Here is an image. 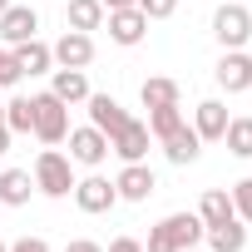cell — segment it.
I'll list each match as a JSON object with an SVG mask.
<instances>
[{"instance_id": "10", "label": "cell", "mask_w": 252, "mask_h": 252, "mask_svg": "<svg viewBox=\"0 0 252 252\" xmlns=\"http://www.w3.org/2000/svg\"><path fill=\"white\" fill-rule=\"evenodd\" d=\"M114 188H119V203H149V193L158 188V178H154L149 163H124V173L114 178Z\"/></svg>"}, {"instance_id": "35", "label": "cell", "mask_w": 252, "mask_h": 252, "mask_svg": "<svg viewBox=\"0 0 252 252\" xmlns=\"http://www.w3.org/2000/svg\"><path fill=\"white\" fill-rule=\"evenodd\" d=\"M0 252H5V242H0Z\"/></svg>"}, {"instance_id": "32", "label": "cell", "mask_w": 252, "mask_h": 252, "mask_svg": "<svg viewBox=\"0 0 252 252\" xmlns=\"http://www.w3.org/2000/svg\"><path fill=\"white\" fill-rule=\"evenodd\" d=\"M10 154V129H5V104H0V158Z\"/></svg>"}, {"instance_id": "26", "label": "cell", "mask_w": 252, "mask_h": 252, "mask_svg": "<svg viewBox=\"0 0 252 252\" xmlns=\"http://www.w3.org/2000/svg\"><path fill=\"white\" fill-rule=\"evenodd\" d=\"M232 213H237L242 222H252V178L232 183Z\"/></svg>"}, {"instance_id": "8", "label": "cell", "mask_w": 252, "mask_h": 252, "mask_svg": "<svg viewBox=\"0 0 252 252\" xmlns=\"http://www.w3.org/2000/svg\"><path fill=\"white\" fill-rule=\"evenodd\" d=\"M149 124H139V119H129V124H124V129L109 139V154H119L124 163H144L149 158Z\"/></svg>"}, {"instance_id": "17", "label": "cell", "mask_w": 252, "mask_h": 252, "mask_svg": "<svg viewBox=\"0 0 252 252\" xmlns=\"http://www.w3.org/2000/svg\"><path fill=\"white\" fill-rule=\"evenodd\" d=\"M139 99H144V109H168V104H178V99H183V89H178V79L154 74V79H144V84H139Z\"/></svg>"}, {"instance_id": "21", "label": "cell", "mask_w": 252, "mask_h": 252, "mask_svg": "<svg viewBox=\"0 0 252 252\" xmlns=\"http://www.w3.org/2000/svg\"><path fill=\"white\" fill-rule=\"evenodd\" d=\"M5 129L10 134H35V94L5 99Z\"/></svg>"}, {"instance_id": "15", "label": "cell", "mask_w": 252, "mask_h": 252, "mask_svg": "<svg viewBox=\"0 0 252 252\" xmlns=\"http://www.w3.org/2000/svg\"><path fill=\"white\" fill-rule=\"evenodd\" d=\"M193 129H198L203 144L222 139V129H227V104H222V99H203V104L193 109Z\"/></svg>"}, {"instance_id": "5", "label": "cell", "mask_w": 252, "mask_h": 252, "mask_svg": "<svg viewBox=\"0 0 252 252\" xmlns=\"http://www.w3.org/2000/svg\"><path fill=\"white\" fill-rule=\"evenodd\" d=\"M104 25H109V40L114 45H139L144 35H149V15L139 10V5H129V10H104Z\"/></svg>"}, {"instance_id": "27", "label": "cell", "mask_w": 252, "mask_h": 252, "mask_svg": "<svg viewBox=\"0 0 252 252\" xmlns=\"http://www.w3.org/2000/svg\"><path fill=\"white\" fill-rule=\"evenodd\" d=\"M25 74H20V64H15V50H5L0 45V89H15Z\"/></svg>"}, {"instance_id": "34", "label": "cell", "mask_w": 252, "mask_h": 252, "mask_svg": "<svg viewBox=\"0 0 252 252\" xmlns=\"http://www.w3.org/2000/svg\"><path fill=\"white\" fill-rule=\"evenodd\" d=\"M104 10H129V5H139V0H99Z\"/></svg>"}, {"instance_id": "23", "label": "cell", "mask_w": 252, "mask_h": 252, "mask_svg": "<svg viewBox=\"0 0 252 252\" xmlns=\"http://www.w3.org/2000/svg\"><path fill=\"white\" fill-rule=\"evenodd\" d=\"M15 64H20V74H50L55 55H50V45H40V40H25V45H15Z\"/></svg>"}, {"instance_id": "9", "label": "cell", "mask_w": 252, "mask_h": 252, "mask_svg": "<svg viewBox=\"0 0 252 252\" xmlns=\"http://www.w3.org/2000/svg\"><path fill=\"white\" fill-rule=\"evenodd\" d=\"M74 203H79V213H109L114 203H119V188L109 183V178H99V173H89L84 183H74Z\"/></svg>"}, {"instance_id": "1", "label": "cell", "mask_w": 252, "mask_h": 252, "mask_svg": "<svg viewBox=\"0 0 252 252\" xmlns=\"http://www.w3.org/2000/svg\"><path fill=\"white\" fill-rule=\"evenodd\" d=\"M35 188L45 193V198H69L74 193V163H69V154H60V149H45L40 158H35Z\"/></svg>"}, {"instance_id": "28", "label": "cell", "mask_w": 252, "mask_h": 252, "mask_svg": "<svg viewBox=\"0 0 252 252\" xmlns=\"http://www.w3.org/2000/svg\"><path fill=\"white\" fill-rule=\"evenodd\" d=\"M139 10H144L149 20H168V15L178 10V0H139Z\"/></svg>"}, {"instance_id": "25", "label": "cell", "mask_w": 252, "mask_h": 252, "mask_svg": "<svg viewBox=\"0 0 252 252\" xmlns=\"http://www.w3.org/2000/svg\"><path fill=\"white\" fill-rule=\"evenodd\" d=\"M178 124H183V109H178V104H168V109H149V134H154V139H168Z\"/></svg>"}, {"instance_id": "2", "label": "cell", "mask_w": 252, "mask_h": 252, "mask_svg": "<svg viewBox=\"0 0 252 252\" xmlns=\"http://www.w3.org/2000/svg\"><path fill=\"white\" fill-rule=\"evenodd\" d=\"M64 134H69V104L50 89L35 94V139L40 144H64Z\"/></svg>"}, {"instance_id": "31", "label": "cell", "mask_w": 252, "mask_h": 252, "mask_svg": "<svg viewBox=\"0 0 252 252\" xmlns=\"http://www.w3.org/2000/svg\"><path fill=\"white\" fill-rule=\"evenodd\" d=\"M104 252H144V242H139V237H114Z\"/></svg>"}, {"instance_id": "16", "label": "cell", "mask_w": 252, "mask_h": 252, "mask_svg": "<svg viewBox=\"0 0 252 252\" xmlns=\"http://www.w3.org/2000/svg\"><path fill=\"white\" fill-rule=\"evenodd\" d=\"M30 193H35L30 168H5V173H0V203H5V208H25Z\"/></svg>"}, {"instance_id": "30", "label": "cell", "mask_w": 252, "mask_h": 252, "mask_svg": "<svg viewBox=\"0 0 252 252\" xmlns=\"http://www.w3.org/2000/svg\"><path fill=\"white\" fill-rule=\"evenodd\" d=\"M5 252H50V242H45V237H20V242H10Z\"/></svg>"}, {"instance_id": "11", "label": "cell", "mask_w": 252, "mask_h": 252, "mask_svg": "<svg viewBox=\"0 0 252 252\" xmlns=\"http://www.w3.org/2000/svg\"><path fill=\"white\" fill-rule=\"evenodd\" d=\"M218 84L227 89V94H247L252 89V60L242 55V50H222V60H218Z\"/></svg>"}, {"instance_id": "3", "label": "cell", "mask_w": 252, "mask_h": 252, "mask_svg": "<svg viewBox=\"0 0 252 252\" xmlns=\"http://www.w3.org/2000/svg\"><path fill=\"white\" fill-rule=\"evenodd\" d=\"M213 35H218L222 50H242V45L252 40V10H247V5H222V10L213 15Z\"/></svg>"}, {"instance_id": "6", "label": "cell", "mask_w": 252, "mask_h": 252, "mask_svg": "<svg viewBox=\"0 0 252 252\" xmlns=\"http://www.w3.org/2000/svg\"><path fill=\"white\" fill-rule=\"evenodd\" d=\"M50 55H55L60 69H84V64L94 60V35H84V30H64V35L50 45Z\"/></svg>"}, {"instance_id": "20", "label": "cell", "mask_w": 252, "mask_h": 252, "mask_svg": "<svg viewBox=\"0 0 252 252\" xmlns=\"http://www.w3.org/2000/svg\"><path fill=\"white\" fill-rule=\"evenodd\" d=\"M198 218H203V227H218V222L237 218V213H232V193H227V188H208L203 203H198Z\"/></svg>"}, {"instance_id": "24", "label": "cell", "mask_w": 252, "mask_h": 252, "mask_svg": "<svg viewBox=\"0 0 252 252\" xmlns=\"http://www.w3.org/2000/svg\"><path fill=\"white\" fill-rule=\"evenodd\" d=\"M222 144H227L232 158H252V119H227Z\"/></svg>"}, {"instance_id": "22", "label": "cell", "mask_w": 252, "mask_h": 252, "mask_svg": "<svg viewBox=\"0 0 252 252\" xmlns=\"http://www.w3.org/2000/svg\"><path fill=\"white\" fill-rule=\"evenodd\" d=\"M64 25L69 30H104V5L99 0H69V10H64Z\"/></svg>"}, {"instance_id": "7", "label": "cell", "mask_w": 252, "mask_h": 252, "mask_svg": "<svg viewBox=\"0 0 252 252\" xmlns=\"http://www.w3.org/2000/svg\"><path fill=\"white\" fill-rule=\"evenodd\" d=\"M35 30H40L35 5H10L5 15H0V45H5V50H15V45L35 40Z\"/></svg>"}, {"instance_id": "18", "label": "cell", "mask_w": 252, "mask_h": 252, "mask_svg": "<svg viewBox=\"0 0 252 252\" xmlns=\"http://www.w3.org/2000/svg\"><path fill=\"white\" fill-rule=\"evenodd\" d=\"M203 237H208L213 252H242V247H247V222H242V218H227V222L208 227Z\"/></svg>"}, {"instance_id": "4", "label": "cell", "mask_w": 252, "mask_h": 252, "mask_svg": "<svg viewBox=\"0 0 252 252\" xmlns=\"http://www.w3.org/2000/svg\"><path fill=\"white\" fill-rule=\"evenodd\" d=\"M69 163H84V168H99L109 158V134H99L94 124H84V129H69Z\"/></svg>"}, {"instance_id": "19", "label": "cell", "mask_w": 252, "mask_h": 252, "mask_svg": "<svg viewBox=\"0 0 252 252\" xmlns=\"http://www.w3.org/2000/svg\"><path fill=\"white\" fill-rule=\"evenodd\" d=\"M50 94H60L64 104H84V99H89V79H84V69H55Z\"/></svg>"}, {"instance_id": "12", "label": "cell", "mask_w": 252, "mask_h": 252, "mask_svg": "<svg viewBox=\"0 0 252 252\" xmlns=\"http://www.w3.org/2000/svg\"><path fill=\"white\" fill-rule=\"evenodd\" d=\"M158 144H163V158L178 163V168L198 163V154H203V139H198V129H188V124H178V129H173L168 139H158Z\"/></svg>"}, {"instance_id": "29", "label": "cell", "mask_w": 252, "mask_h": 252, "mask_svg": "<svg viewBox=\"0 0 252 252\" xmlns=\"http://www.w3.org/2000/svg\"><path fill=\"white\" fill-rule=\"evenodd\" d=\"M144 252H178V247H173V237H168L163 227H154V232H149V242H144Z\"/></svg>"}, {"instance_id": "13", "label": "cell", "mask_w": 252, "mask_h": 252, "mask_svg": "<svg viewBox=\"0 0 252 252\" xmlns=\"http://www.w3.org/2000/svg\"><path fill=\"white\" fill-rule=\"evenodd\" d=\"M158 227H163V232L173 237V247H178V252H193V247L203 242V232H208L198 213H168V218H163Z\"/></svg>"}, {"instance_id": "33", "label": "cell", "mask_w": 252, "mask_h": 252, "mask_svg": "<svg viewBox=\"0 0 252 252\" xmlns=\"http://www.w3.org/2000/svg\"><path fill=\"white\" fill-rule=\"evenodd\" d=\"M64 252H104V247H99V242H89V237H79V242H69Z\"/></svg>"}, {"instance_id": "14", "label": "cell", "mask_w": 252, "mask_h": 252, "mask_svg": "<svg viewBox=\"0 0 252 252\" xmlns=\"http://www.w3.org/2000/svg\"><path fill=\"white\" fill-rule=\"evenodd\" d=\"M84 104H89V124H94L99 134H109V139L124 129V124H129V114H124V109H119V99H109V94H89Z\"/></svg>"}]
</instances>
